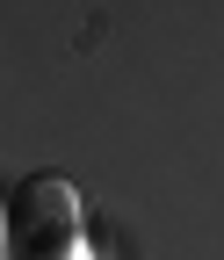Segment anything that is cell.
I'll use <instances>...</instances> for the list:
<instances>
[{"label":"cell","mask_w":224,"mask_h":260,"mask_svg":"<svg viewBox=\"0 0 224 260\" xmlns=\"http://www.w3.org/2000/svg\"><path fill=\"white\" fill-rule=\"evenodd\" d=\"M8 260H87L80 203L66 181H29L8 210Z\"/></svg>","instance_id":"obj_1"}]
</instances>
